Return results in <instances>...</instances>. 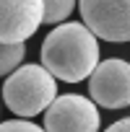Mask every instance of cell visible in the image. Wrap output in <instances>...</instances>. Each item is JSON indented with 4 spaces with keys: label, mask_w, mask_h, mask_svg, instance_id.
Instances as JSON below:
<instances>
[{
    "label": "cell",
    "mask_w": 130,
    "mask_h": 132,
    "mask_svg": "<svg viewBox=\"0 0 130 132\" xmlns=\"http://www.w3.org/2000/svg\"><path fill=\"white\" fill-rule=\"evenodd\" d=\"M99 65V39L81 23H57L42 42V68L65 83H81Z\"/></svg>",
    "instance_id": "6da1fadb"
},
{
    "label": "cell",
    "mask_w": 130,
    "mask_h": 132,
    "mask_svg": "<svg viewBox=\"0 0 130 132\" xmlns=\"http://www.w3.org/2000/svg\"><path fill=\"white\" fill-rule=\"evenodd\" d=\"M55 98L57 80L42 65H21L8 75L3 86V101L18 117H34L39 111H47Z\"/></svg>",
    "instance_id": "7a4b0ae2"
},
{
    "label": "cell",
    "mask_w": 130,
    "mask_h": 132,
    "mask_svg": "<svg viewBox=\"0 0 130 132\" xmlns=\"http://www.w3.org/2000/svg\"><path fill=\"white\" fill-rule=\"evenodd\" d=\"M99 106L81 93H62L44 111V132H99Z\"/></svg>",
    "instance_id": "3957f363"
},
{
    "label": "cell",
    "mask_w": 130,
    "mask_h": 132,
    "mask_svg": "<svg viewBox=\"0 0 130 132\" xmlns=\"http://www.w3.org/2000/svg\"><path fill=\"white\" fill-rule=\"evenodd\" d=\"M83 26L104 42H130V0H76Z\"/></svg>",
    "instance_id": "277c9868"
},
{
    "label": "cell",
    "mask_w": 130,
    "mask_h": 132,
    "mask_svg": "<svg viewBox=\"0 0 130 132\" xmlns=\"http://www.w3.org/2000/svg\"><path fill=\"white\" fill-rule=\"evenodd\" d=\"M91 101L104 109L130 106V62L120 57L102 60L89 75Z\"/></svg>",
    "instance_id": "5b68a950"
},
{
    "label": "cell",
    "mask_w": 130,
    "mask_h": 132,
    "mask_svg": "<svg viewBox=\"0 0 130 132\" xmlns=\"http://www.w3.org/2000/svg\"><path fill=\"white\" fill-rule=\"evenodd\" d=\"M42 0H0V44H24L42 26Z\"/></svg>",
    "instance_id": "8992f818"
},
{
    "label": "cell",
    "mask_w": 130,
    "mask_h": 132,
    "mask_svg": "<svg viewBox=\"0 0 130 132\" xmlns=\"http://www.w3.org/2000/svg\"><path fill=\"white\" fill-rule=\"evenodd\" d=\"M26 57L24 44H0V75H11Z\"/></svg>",
    "instance_id": "52a82bcc"
},
{
    "label": "cell",
    "mask_w": 130,
    "mask_h": 132,
    "mask_svg": "<svg viewBox=\"0 0 130 132\" xmlns=\"http://www.w3.org/2000/svg\"><path fill=\"white\" fill-rule=\"evenodd\" d=\"M42 5H44L42 23H62L76 11V0H42Z\"/></svg>",
    "instance_id": "ba28073f"
},
{
    "label": "cell",
    "mask_w": 130,
    "mask_h": 132,
    "mask_svg": "<svg viewBox=\"0 0 130 132\" xmlns=\"http://www.w3.org/2000/svg\"><path fill=\"white\" fill-rule=\"evenodd\" d=\"M0 132H44V129L26 119H8V122H0Z\"/></svg>",
    "instance_id": "9c48e42d"
},
{
    "label": "cell",
    "mask_w": 130,
    "mask_h": 132,
    "mask_svg": "<svg viewBox=\"0 0 130 132\" xmlns=\"http://www.w3.org/2000/svg\"><path fill=\"white\" fill-rule=\"evenodd\" d=\"M104 132H130V117H125V119H117L114 124H109Z\"/></svg>",
    "instance_id": "30bf717a"
}]
</instances>
